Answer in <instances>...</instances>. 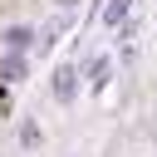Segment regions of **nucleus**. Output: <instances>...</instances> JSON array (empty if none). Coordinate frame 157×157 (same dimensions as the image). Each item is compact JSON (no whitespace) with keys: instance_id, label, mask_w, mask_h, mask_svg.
<instances>
[{"instance_id":"f257e3e1","label":"nucleus","mask_w":157,"mask_h":157,"mask_svg":"<svg viewBox=\"0 0 157 157\" xmlns=\"http://www.w3.org/2000/svg\"><path fill=\"white\" fill-rule=\"evenodd\" d=\"M54 93H59L64 103L74 98V69H59V74H54Z\"/></svg>"},{"instance_id":"7ed1b4c3","label":"nucleus","mask_w":157,"mask_h":157,"mask_svg":"<svg viewBox=\"0 0 157 157\" xmlns=\"http://www.w3.org/2000/svg\"><path fill=\"white\" fill-rule=\"evenodd\" d=\"M5 39H10V44H15V49H25V44H29V29H25V25H15V29H10V34H5Z\"/></svg>"},{"instance_id":"f03ea898","label":"nucleus","mask_w":157,"mask_h":157,"mask_svg":"<svg viewBox=\"0 0 157 157\" xmlns=\"http://www.w3.org/2000/svg\"><path fill=\"white\" fill-rule=\"evenodd\" d=\"M128 10H132V0H113V5H108V25H123Z\"/></svg>"}]
</instances>
